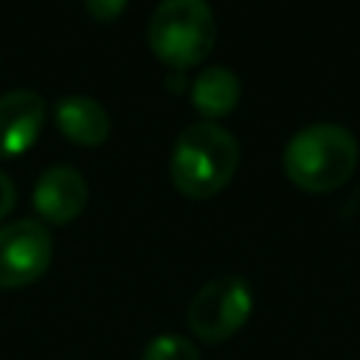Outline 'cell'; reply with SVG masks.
Segmentation results:
<instances>
[{
  "mask_svg": "<svg viewBox=\"0 0 360 360\" xmlns=\"http://www.w3.org/2000/svg\"><path fill=\"white\" fill-rule=\"evenodd\" d=\"M239 166L236 138L211 121L186 127L172 149V183L191 200H208L222 191Z\"/></svg>",
  "mask_w": 360,
  "mask_h": 360,
  "instance_id": "cell-1",
  "label": "cell"
},
{
  "mask_svg": "<svg viewBox=\"0 0 360 360\" xmlns=\"http://www.w3.org/2000/svg\"><path fill=\"white\" fill-rule=\"evenodd\" d=\"M281 163L298 188L312 194L335 191L357 166V141L340 124H309L287 141Z\"/></svg>",
  "mask_w": 360,
  "mask_h": 360,
  "instance_id": "cell-2",
  "label": "cell"
},
{
  "mask_svg": "<svg viewBox=\"0 0 360 360\" xmlns=\"http://www.w3.org/2000/svg\"><path fill=\"white\" fill-rule=\"evenodd\" d=\"M217 39V22L205 0H163L149 20V48L172 70L202 62Z\"/></svg>",
  "mask_w": 360,
  "mask_h": 360,
  "instance_id": "cell-3",
  "label": "cell"
},
{
  "mask_svg": "<svg viewBox=\"0 0 360 360\" xmlns=\"http://www.w3.org/2000/svg\"><path fill=\"white\" fill-rule=\"evenodd\" d=\"M253 292L242 276H217L205 281L186 312L188 329L205 343H222L233 338L250 318Z\"/></svg>",
  "mask_w": 360,
  "mask_h": 360,
  "instance_id": "cell-4",
  "label": "cell"
},
{
  "mask_svg": "<svg viewBox=\"0 0 360 360\" xmlns=\"http://www.w3.org/2000/svg\"><path fill=\"white\" fill-rule=\"evenodd\" d=\"M53 242L42 222L14 219L0 225V290L34 284L51 264Z\"/></svg>",
  "mask_w": 360,
  "mask_h": 360,
  "instance_id": "cell-5",
  "label": "cell"
},
{
  "mask_svg": "<svg viewBox=\"0 0 360 360\" xmlns=\"http://www.w3.org/2000/svg\"><path fill=\"white\" fill-rule=\"evenodd\" d=\"M87 205V180L73 166H51L34 186V208L51 225L73 222Z\"/></svg>",
  "mask_w": 360,
  "mask_h": 360,
  "instance_id": "cell-6",
  "label": "cell"
},
{
  "mask_svg": "<svg viewBox=\"0 0 360 360\" xmlns=\"http://www.w3.org/2000/svg\"><path fill=\"white\" fill-rule=\"evenodd\" d=\"M45 124V98L34 90H8L0 96V158L22 155Z\"/></svg>",
  "mask_w": 360,
  "mask_h": 360,
  "instance_id": "cell-7",
  "label": "cell"
},
{
  "mask_svg": "<svg viewBox=\"0 0 360 360\" xmlns=\"http://www.w3.org/2000/svg\"><path fill=\"white\" fill-rule=\"evenodd\" d=\"M56 127L59 132L82 146H98L110 135L107 110L90 96H68L56 104Z\"/></svg>",
  "mask_w": 360,
  "mask_h": 360,
  "instance_id": "cell-8",
  "label": "cell"
},
{
  "mask_svg": "<svg viewBox=\"0 0 360 360\" xmlns=\"http://www.w3.org/2000/svg\"><path fill=\"white\" fill-rule=\"evenodd\" d=\"M239 90L242 84L236 73L222 65H214L197 73V79L191 82V104L208 118H222L239 104Z\"/></svg>",
  "mask_w": 360,
  "mask_h": 360,
  "instance_id": "cell-9",
  "label": "cell"
},
{
  "mask_svg": "<svg viewBox=\"0 0 360 360\" xmlns=\"http://www.w3.org/2000/svg\"><path fill=\"white\" fill-rule=\"evenodd\" d=\"M141 360H202V354L183 335H158L143 346Z\"/></svg>",
  "mask_w": 360,
  "mask_h": 360,
  "instance_id": "cell-10",
  "label": "cell"
},
{
  "mask_svg": "<svg viewBox=\"0 0 360 360\" xmlns=\"http://www.w3.org/2000/svg\"><path fill=\"white\" fill-rule=\"evenodd\" d=\"M84 6L98 22H112L124 11L127 0H84Z\"/></svg>",
  "mask_w": 360,
  "mask_h": 360,
  "instance_id": "cell-11",
  "label": "cell"
},
{
  "mask_svg": "<svg viewBox=\"0 0 360 360\" xmlns=\"http://www.w3.org/2000/svg\"><path fill=\"white\" fill-rule=\"evenodd\" d=\"M14 200H17L14 183L8 180V174H6V172H0V219L14 208Z\"/></svg>",
  "mask_w": 360,
  "mask_h": 360,
  "instance_id": "cell-12",
  "label": "cell"
},
{
  "mask_svg": "<svg viewBox=\"0 0 360 360\" xmlns=\"http://www.w3.org/2000/svg\"><path fill=\"white\" fill-rule=\"evenodd\" d=\"M166 84H169V90H174V93H177V90L186 84V82H183V70H172V73H169V79H166Z\"/></svg>",
  "mask_w": 360,
  "mask_h": 360,
  "instance_id": "cell-13",
  "label": "cell"
}]
</instances>
